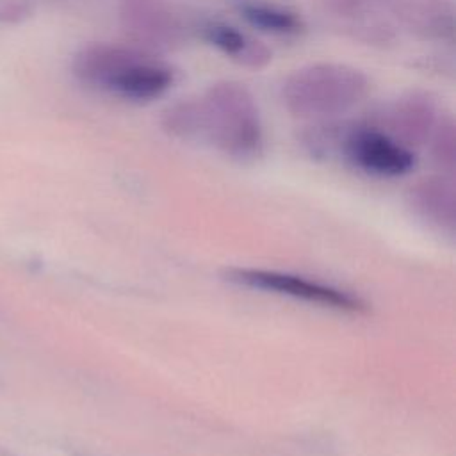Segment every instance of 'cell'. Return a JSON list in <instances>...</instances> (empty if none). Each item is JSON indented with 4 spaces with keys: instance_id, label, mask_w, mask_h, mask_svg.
Masks as SVG:
<instances>
[{
    "instance_id": "cell-1",
    "label": "cell",
    "mask_w": 456,
    "mask_h": 456,
    "mask_svg": "<svg viewBox=\"0 0 456 456\" xmlns=\"http://www.w3.org/2000/svg\"><path fill=\"white\" fill-rule=\"evenodd\" d=\"M71 73L82 86L130 103L155 102L176 80V71L159 53L105 41L77 50Z\"/></svg>"
},
{
    "instance_id": "cell-2",
    "label": "cell",
    "mask_w": 456,
    "mask_h": 456,
    "mask_svg": "<svg viewBox=\"0 0 456 456\" xmlns=\"http://www.w3.org/2000/svg\"><path fill=\"white\" fill-rule=\"evenodd\" d=\"M369 93L370 80L360 68L335 61L305 64L280 86L281 105L303 121L337 119L358 107Z\"/></svg>"
},
{
    "instance_id": "cell-3",
    "label": "cell",
    "mask_w": 456,
    "mask_h": 456,
    "mask_svg": "<svg viewBox=\"0 0 456 456\" xmlns=\"http://www.w3.org/2000/svg\"><path fill=\"white\" fill-rule=\"evenodd\" d=\"M200 141L226 157L253 160L262 155L265 130L253 93L237 80L210 84L200 96Z\"/></svg>"
},
{
    "instance_id": "cell-4",
    "label": "cell",
    "mask_w": 456,
    "mask_h": 456,
    "mask_svg": "<svg viewBox=\"0 0 456 456\" xmlns=\"http://www.w3.org/2000/svg\"><path fill=\"white\" fill-rule=\"evenodd\" d=\"M338 150L354 167L381 178L404 176L417 162L413 148L372 123L344 125Z\"/></svg>"
},
{
    "instance_id": "cell-5",
    "label": "cell",
    "mask_w": 456,
    "mask_h": 456,
    "mask_svg": "<svg viewBox=\"0 0 456 456\" xmlns=\"http://www.w3.org/2000/svg\"><path fill=\"white\" fill-rule=\"evenodd\" d=\"M118 21L132 45L148 52H173L187 43L189 32L167 0H119Z\"/></svg>"
},
{
    "instance_id": "cell-6",
    "label": "cell",
    "mask_w": 456,
    "mask_h": 456,
    "mask_svg": "<svg viewBox=\"0 0 456 456\" xmlns=\"http://www.w3.org/2000/svg\"><path fill=\"white\" fill-rule=\"evenodd\" d=\"M228 280L249 289L289 296L294 299L321 305L326 308H335L340 312L358 314L365 310V303L358 296L289 273L265 269H232L228 273Z\"/></svg>"
},
{
    "instance_id": "cell-7",
    "label": "cell",
    "mask_w": 456,
    "mask_h": 456,
    "mask_svg": "<svg viewBox=\"0 0 456 456\" xmlns=\"http://www.w3.org/2000/svg\"><path fill=\"white\" fill-rule=\"evenodd\" d=\"M440 116L442 112L429 93L410 91L378 109L369 123L413 148L428 142Z\"/></svg>"
},
{
    "instance_id": "cell-8",
    "label": "cell",
    "mask_w": 456,
    "mask_h": 456,
    "mask_svg": "<svg viewBox=\"0 0 456 456\" xmlns=\"http://www.w3.org/2000/svg\"><path fill=\"white\" fill-rule=\"evenodd\" d=\"M196 28L207 45L237 66L262 69L273 61V52L265 43L228 21L201 20Z\"/></svg>"
},
{
    "instance_id": "cell-9",
    "label": "cell",
    "mask_w": 456,
    "mask_h": 456,
    "mask_svg": "<svg viewBox=\"0 0 456 456\" xmlns=\"http://www.w3.org/2000/svg\"><path fill=\"white\" fill-rule=\"evenodd\" d=\"M399 25L410 34L429 41H452L454 7L449 0H388Z\"/></svg>"
},
{
    "instance_id": "cell-10",
    "label": "cell",
    "mask_w": 456,
    "mask_h": 456,
    "mask_svg": "<svg viewBox=\"0 0 456 456\" xmlns=\"http://www.w3.org/2000/svg\"><path fill=\"white\" fill-rule=\"evenodd\" d=\"M233 9L249 27L273 37L296 39L306 32L303 16L278 0H233Z\"/></svg>"
},
{
    "instance_id": "cell-11",
    "label": "cell",
    "mask_w": 456,
    "mask_h": 456,
    "mask_svg": "<svg viewBox=\"0 0 456 456\" xmlns=\"http://www.w3.org/2000/svg\"><path fill=\"white\" fill-rule=\"evenodd\" d=\"M388 0H319L321 9L353 27V30L360 32V39L367 41H383L387 36V28L379 23H369L379 9H387Z\"/></svg>"
},
{
    "instance_id": "cell-12",
    "label": "cell",
    "mask_w": 456,
    "mask_h": 456,
    "mask_svg": "<svg viewBox=\"0 0 456 456\" xmlns=\"http://www.w3.org/2000/svg\"><path fill=\"white\" fill-rule=\"evenodd\" d=\"M160 128L173 139L200 141L198 96L180 98L169 103L160 114Z\"/></svg>"
},
{
    "instance_id": "cell-13",
    "label": "cell",
    "mask_w": 456,
    "mask_h": 456,
    "mask_svg": "<svg viewBox=\"0 0 456 456\" xmlns=\"http://www.w3.org/2000/svg\"><path fill=\"white\" fill-rule=\"evenodd\" d=\"M428 142H431L433 155L442 164H452L454 148H456V125L451 114H442L435 125Z\"/></svg>"
}]
</instances>
